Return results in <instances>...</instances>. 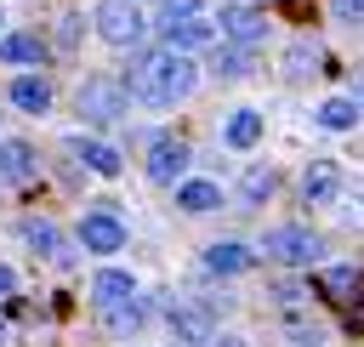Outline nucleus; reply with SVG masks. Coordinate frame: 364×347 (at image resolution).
Masks as SVG:
<instances>
[{"label":"nucleus","mask_w":364,"mask_h":347,"mask_svg":"<svg viewBox=\"0 0 364 347\" xmlns=\"http://www.w3.org/2000/svg\"><path fill=\"white\" fill-rule=\"evenodd\" d=\"M193 80H199V68H193L182 51H148V57L131 63L125 97H136V102H148V108H165V102H182V97L193 91Z\"/></svg>","instance_id":"f257e3e1"},{"label":"nucleus","mask_w":364,"mask_h":347,"mask_svg":"<svg viewBox=\"0 0 364 347\" xmlns=\"http://www.w3.org/2000/svg\"><path fill=\"white\" fill-rule=\"evenodd\" d=\"M91 23L108 46H136L142 28H148V11H142V0H97Z\"/></svg>","instance_id":"f03ea898"},{"label":"nucleus","mask_w":364,"mask_h":347,"mask_svg":"<svg viewBox=\"0 0 364 347\" xmlns=\"http://www.w3.org/2000/svg\"><path fill=\"white\" fill-rule=\"evenodd\" d=\"M262 250H267L273 262H284V267H307V262H318V256H324V239H318V233H307V228H273Z\"/></svg>","instance_id":"7ed1b4c3"},{"label":"nucleus","mask_w":364,"mask_h":347,"mask_svg":"<svg viewBox=\"0 0 364 347\" xmlns=\"http://www.w3.org/2000/svg\"><path fill=\"white\" fill-rule=\"evenodd\" d=\"M80 114L97 119V125L119 119V114H125V85H119V80H85V85H80Z\"/></svg>","instance_id":"20e7f679"},{"label":"nucleus","mask_w":364,"mask_h":347,"mask_svg":"<svg viewBox=\"0 0 364 347\" xmlns=\"http://www.w3.org/2000/svg\"><path fill=\"white\" fill-rule=\"evenodd\" d=\"M216 23H222V34H228L239 51H250V46L267 34V17H262L256 6H222V17H216Z\"/></svg>","instance_id":"39448f33"},{"label":"nucleus","mask_w":364,"mask_h":347,"mask_svg":"<svg viewBox=\"0 0 364 347\" xmlns=\"http://www.w3.org/2000/svg\"><path fill=\"white\" fill-rule=\"evenodd\" d=\"M23 239L34 245V256H46V262H57V267H74V250H68V239L57 233V222H23Z\"/></svg>","instance_id":"423d86ee"},{"label":"nucleus","mask_w":364,"mask_h":347,"mask_svg":"<svg viewBox=\"0 0 364 347\" xmlns=\"http://www.w3.org/2000/svg\"><path fill=\"white\" fill-rule=\"evenodd\" d=\"M182 165H188V142H182V137H159L154 154H148V176H154V182H176Z\"/></svg>","instance_id":"0eeeda50"},{"label":"nucleus","mask_w":364,"mask_h":347,"mask_svg":"<svg viewBox=\"0 0 364 347\" xmlns=\"http://www.w3.org/2000/svg\"><path fill=\"white\" fill-rule=\"evenodd\" d=\"M171 330H176V341L210 347V313L193 307V301H171Z\"/></svg>","instance_id":"6e6552de"},{"label":"nucleus","mask_w":364,"mask_h":347,"mask_svg":"<svg viewBox=\"0 0 364 347\" xmlns=\"http://www.w3.org/2000/svg\"><path fill=\"white\" fill-rule=\"evenodd\" d=\"M159 28H165V51H193V46L216 40V23H205V17H182V23H159Z\"/></svg>","instance_id":"1a4fd4ad"},{"label":"nucleus","mask_w":364,"mask_h":347,"mask_svg":"<svg viewBox=\"0 0 364 347\" xmlns=\"http://www.w3.org/2000/svg\"><path fill=\"white\" fill-rule=\"evenodd\" d=\"M336 193H341V171H336L330 159H313L307 176H301V199H307V205H330Z\"/></svg>","instance_id":"9d476101"},{"label":"nucleus","mask_w":364,"mask_h":347,"mask_svg":"<svg viewBox=\"0 0 364 347\" xmlns=\"http://www.w3.org/2000/svg\"><path fill=\"white\" fill-rule=\"evenodd\" d=\"M136 296V284H131V273H119V267H102L97 279H91V301L108 313V307H125Z\"/></svg>","instance_id":"9b49d317"},{"label":"nucleus","mask_w":364,"mask_h":347,"mask_svg":"<svg viewBox=\"0 0 364 347\" xmlns=\"http://www.w3.org/2000/svg\"><path fill=\"white\" fill-rule=\"evenodd\" d=\"M80 245H85V250H119V245H125V228H119L108 210H97V216L80 222Z\"/></svg>","instance_id":"f8f14e48"},{"label":"nucleus","mask_w":364,"mask_h":347,"mask_svg":"<svg viewBox=\"0 0 364 347\" xmlns=\"http://www.w3.org/2000/svg\"><path fill=\"white\" fill-rule=\"evenodd\" d=\"M205 267H210V273H245V267H256V250H245V245H233V239H216V245L205 250Z\"/></svg>","instance_id":"ddd939ff"},{"label":"nucleus","mask_w":364,"mask_h":347,"mask_svg":"<svg viewBox=\"0 0 364 347\" xmlns=\"http://www.w3.org/2000/svg\"><path fill=\"white\" fill-rule=\"evenodd\" d=\"M358 290H364V279H358V267H324L318 273V296H330V301H358Z\"/></svg>","instance_id":"4468645a"},{"label":"nucleus","mask_w":364,"mask_h":347,"mask_svg":"<svg viewBox=\"0 0 364 347\" xmlns=\"http://www.w3.org/2000/svg\"><path fill=\"white\" fill-rule=\"evenodd\" d=\"M28 176H34V148L6 137L0 142V182H28Z\"/></svg>","instance_id":"2eb2a0df"},{"label":"nucleus","mask_w":364,"mask_h":347,"mask_svg":"<svg viewBox=\"0 0 364 347\" xmlns=\"http://www.w3.org/2000/svg\"><path fill=\"white\" fill-rule=\"evenodd\" d=\"M11 102L28 108V114H46V108H51V85L34 80V74H23V80H11Z\"/></svg>","instance_id":"dca6fc26"},{"label":"nucleus","mask_w":364,"mask_h":347,"mask_svg":"<svg viewBox=\"0 0 364 347\" xmlns=\"http://www.w3.org/2000/svg\"><path fill=\"white\" fill-rule=\"evenodd\" d=\"M318 63H324V51H318L313 40H296V46L284 51V74H290V80H307V74H318Z\"/></svg>","instance_id":"f3484780"},{"label":"nucleus","mask_w":364,"mask_h":347,"mask_svg":"<svg viewBox=\"0 0 364 347\" xmlns=\"http://www.w3.org/2000/svg\"><path fill=\"white\" fill-rule=\"evenodd\" d=\"M318 125H324V131H353V125H358L353 97H330V102H318Z\"/></svg>","instance_id":"a211bd4d"},{"label":"nucleus","mask_w":364,"mask_h":347,"mask_svg":"<svg viewBox=\"0 0 364 347\" xmlns=\"http://www.w3.org/2000/svg\"><path fill=\"white\" fill-rule=\"evenodd\" d=\"M40 57H46L40 34H6L0 40V63H40Z\"/></svg>","instance_id":"6ab92c4d"},{"label":"nucleus","mask_w":364,"mask_h":347,"mask_svg":"<svg viewBox=\"0 0 364 347\" xmlns=\"http://www.w3.org/2000/svg\"><path fill=\"white\" fill-rule=\"evenodd\" d=\"M176 205L199 216V210H216V205H222V193H216L210 182H182V188H176Z\"/></svg>","instance_id":"aec40b11"},{"label":"nucleus","mask_w":364,"mask_h":347,"mask_svg":"<svg viewBox=\"0 0 364 347\" xmlns=\"http://www.w3.org/2000/svg\"><path fill=\"white\" fill-rule=\"evenodd\" d=\"M256 137H262V119H256L250 108H239V114L228 119V142H233V148H250Z\"/></svg>","instance_id":"412c9836"},{"label":"nucleus","mask_w":364,"mask_h":347,"mask_svg":"<svg viewBox=\"0 0 364 347\" xmlns=\"http://www.w3.org/2000/svg\"><path fill=\"white\" fill-rule=\"evenodd\" d=\"M102 319H108V330H114V336H131V330H142V301L131 296L125 307H108Z\"/></svg>","instance_id":"4be33fe9"},{"label":"nucleus","mask_w":364,"mask_h":347,"mask_svg":"<svg viewBox=\"0 0 364 347\" xmlns=\"http://www.w3.org/2000/svg\"><path fill=\"white\" fill-rule=\"evenodd\" d=\"M250 68H256L250 51H239V46H233V51H216V74H222V80H245Z\"/></svg>","instance_id":"5701e85b"},{"label":"nucleus","mask_w":364,"mask_h":347,"mask_svg":"<svg viewBox=\"0 0 364 347\" xmlns=\"http://www.w3.org/2000/svg\"><path fill=\"white\" fill-rule=\"evenodd\" d=\"M85 165H91L97 176H114V171H119V154H114L108 142H85Z\"/></svg>","instance_id":"b1692460"},{"label":"nucleus","mask_w":364,"mask_h":347,"mask_svg":"<svg viewBox=\"0 0 364 347\" xmlns=\"http://www.w3.org/2000/svg\"><path fill=\"white\" fill-rule=\"evenodd\" d=\"M267 193H273V171H267V165H250V171H245V199L262 205Z\"/></svg>","instance_id":"393cba45"},{"label":"nucleus","mask_w":364,"mask_h":347,"mask_svg":"<svg viewBox=\"0 0 364 347\" xmlns=\"http://www.w3.org/2000/svg\"><path fill=\"white\" fill-rule=\"evenodd\" d=\"M182 17H199V0H165V23H182Z\"/></svg>","instance_id":"a878e982"},{"label":"nucleus","mask_w":364,"mask_h":347,"mask_svg":"<svg viewBox=\"0 0 364 347\" xmlns=\"http://www.w3.org/2000/svg\"><path fill=\"white\" fill-rule=\"evenodd\" d=\"M341 210H347L353 228H364V188H347V205H341Z\"/></svg>","instance_id":"bb28decb"},{"label":"nucleus","mask_w":364,"mask_h":347,"mask_svg":"<svg viewBox=\"0 0 364 347\" xmlns=\"http://www.w3.org/2000/svg\"><path fill=\"white\" fill-rule=\"evenodd\" d=\"M336 17L341 23H364V0H336Z\"/></svg>","instance_id":"cd10ccee"},{"label":"nucleus","mask_w":364,"mask_h":347,"mask_svg":"<svg viewBox=\"0 0 364 347\" xmlns=\"http://www.w3.org/2000/svg\"><path fill=\"white\" fill-rule=\"evenodd\" d=\"M347 330H358V336H364V296L347 307Z\"/></svg>","instance_id":"c85d7f7f"},{"label":"nucleus","mask_w":364,"mask_h":347,"mask_svg":"<svg viewBox=\"0 0 364 347\" xmlns=\"http://www.w3.org/2000/svg\"><path fill=\"white\" fill-rule=\"evenodd\" d=\"M11 290H17V273H11V267H0V296H11Z\"/></svg>","instance_id":"c756f323"},{"label":"nucleus","mask_w":364,"mask_h":347,"mask_svg":"<svg viewBox=\"0 0 364 347\" xmlns=\"http://www.w3.org/2000/svg\"><path fill=\"white\" fill-rule=\"evenodd\" d=\"M353 108L364 114V68H358V80H353Z\"/></svg>","instance_id":"7c9ffc66"},{"label":"nucleus","mask_w":364,"mask_h":347,"mask_svg":"<svg viewBox=\"0 0 364 347\" xmlns=\"http://www.w3.org/2000/svg\"><path fill=\"white\" fill-rule=\"evenodd\" d=\"M216 347H239V341H233V336H222V341H216Z\"/></svg>","instance_id":"2f4dec72"},{"label":"nucleus","mask_w":364,"mask_h":347,"mask_svg":"<svg viewBox=\"0 0 364 347\" xmlns=\"http://www.w3.org/2000/svg\"><path fill=\"white\" fill-rule=\"evenodd\" d=\"M279 6H301V0H279Z\"/></svg>","instance_id":"473e14b6"},{"label":"nucleus","mask_w":364,"mask_h":347,"mask_svg":"<svg viewBox=\"0 0 364 347\" xmlns=\"http://www.w3.org/2000/svg\"><path fill=\"white\" fill-rule=\"evenodd\" d=\"M0 336H6V324H0Z\"/></svg>","instance_id":"72a5a7b5"},{"label":"nucleus","mask_w":364,"mask_h":347,"mask_svg":"<svg viewBox=\"0 0 364 347\" xmlns=\"http://www.w3.org/2000/svg\"><path fill=\"white\" fill-rule=\"evenodd\" d=\"M301 347H307V341H301Z\"/></svg>","instance_id":"f704fd0d"}]
</instances>
